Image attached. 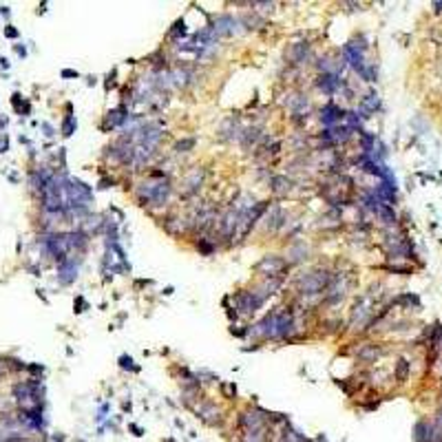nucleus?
<instances>
[{
  "label": "nucleus",
  "mask_w": 442,
  "mask_h": 442,
  "mask_svg": "<svg viewBox=\"0 0 442 442\" xmlns=\"http://www.w3.org/2000/svg\"><path fill=\"white\" fill-rule=\"evenodd\" d=\"M285 261L283 259H279V257H263L257 263V270L259 272H268L270 276H283V272H285Z\"/></svg>",
  "instance_id": "obj_1"
},
{
  "label": "nucleus",
  "mask_w": 442,
  "mask_h": 442,
  "mask_svg": "<svg viewBox=\"0 0 442 442\" xmlns=\"http://www.w3.org/2000/svg\"><path fill=\"white\" fill-rule=\"evenodd\" d=\"M340 120H345V111L338 109L336 104H325L321 111V122L327 126V129H334Z\"/></svg>",
  "instance_id": "obj_2"
},
{
  "label": "nucleus",
  "mask_w": 442,
  "mask_h": 442,
  "mask_svg": "<svg viewBox=\"0 0 442 442\" xmlns=\"http://www.w3.org/2000/svg\"><path fill=\"white\" fill-rule=\"evenodd\" d=\"M58 274H60V283H65V285L73 283V281H76V276H78V265H76V261H71V259L62 261V263L58 265Z\"/></svg>",
  "instance_id": "obj_3"
},
{
  "label": "nucleus",
  "mask_w": 442,
  "mask_h": 442,
  "mask_svg": "<svg viewBox=\"0 0 442 442\" xmlns=\"http://www.w3.org/2000/svg\"><path fill=\"white\" fill-rule=\"evenodd\" d=\"M360 109H363L365 113H376V111L380 109V100H378V95L376 93L365 95V98L360 100Z\"/></svg>",
  "instance_id": "obj_4"
},
{
  "label": "nucleus",
  "mask_w": 442,
  "mask_h": 442,
  "mask_svg": "<svg viewBox=\"0 0 442 442\" xmlns=\"http://www.w3.org/2000/svg\"><path fill=\"white\" fill-rule=\"evenodd\" d=\"M376 215H378V217H380V219H382V221H385V223H387V226H391V223H396V221H398V217H396V212H393V210L389 208V206H385V204H382V206H380V208H378V212H376Z\"/></svg>",
  "instance_id": "obj_5"
},
{
  "label": "nucleus",
  "mask_w": 442,
  "mask_h": 442,
  "mask_svg": "<svg viewBox=\"0 0 442 442\" xmlns=\"http://www.w3.org/2000/svg\"><path fill=\"white\" fill-rule=\"evenodd\" d=\"M407 376H409V363L404 358H400V360H398V365H396V380L404 382V380H407Z\"/></svg>",
  "instance_id": "obj_6"
},
{
  "label": "nucleus",
  "mask_w": 442,
  "mask_h": 442,
  "mask_svg": "<svg viewBox=\"0 0 442 442\" xmlns=\"http://www.w3.org/2000/svg\"><path fill=\"white\" fill-rule=\"evenodd\" d=\"M184 34H186V23H184V20H177V23H175V27L170 29V38L177 40L179 36H184Z\"/></svg>",
  "instance_id": "obj_7"
},
{
  "label": "nucleus",
  "mask_w": 442,
  "mask_h": 442,
  "mask_svg": "<svg viewBox=\"0 0 442 442\" xmlns=\"http://www.w3.org/2000/svg\"><path fill=\"white\" fill-rule=\"evenodd\" d=\"M73 131H76V120H73L71 115H67V120H65V124H62V135H73Z\"/></svg>",
  "instance_id": "obj_8"
},
{
  "label": "nucleus",
  "mask_w": 442,
  "mask_h": 442,
  "mask_svg": "<svg viewBox=\"0 0 442 442\" xmlns=\"http://www.w3.org/2000/svg\"><path fill=\"white\" fill-rule=\"evenodd\" d=\"M120 367H124V369L137 371V367L133 365V358H131V356H120Z\"/></svg>",
  "instance_id": "obj_9"
},
{
  "label": "nucleus",
  "mask_w": 442,
  "mask_h": 442,
  "mask_svg": "<svg viewBox=\"0 0 442 442\" xmlns=\"http://www.w3.org/2000/svg\"><path fill=\"white\" fill-rule=\"evenodd\" d=\"M195 146V140H184V142H179L177 146H175V151H179V153H186L188 148H193Z\"/></svg>",
  "instance_id": "obj_10"
},
{
  "label": "nucleus",
  "mask_w": 442,
  "mask_h": 442,
  "mask_svg": "<svg viewBox=\"0 0 442 442\" xmlns=\"http://www.w3.org/2000/svg\"><path fill=\"white\" fill-rule=\"evenodd\" d=\"M84 307H87V303H84L82 296H78V299H76V312H78V314L84 312Z\"/></svg>",
  "instance_id": "obj_11"
},
{
  "label": "nucleus",
  "mask_w": 442,
  "mask_h": 442,
  "mask_svg": "<svg viewBox=\"0 0 442 442\" xmlns=\"http://www.w3.org/2000/svg\"><path fill=\"white\" fill-rule=\"evenodd\" d=\"M435 429L442 433V407L438 409V416H435Z\"/></svg>",
  "instance_id": "obj_12"
},
{
  "label": "nucleus",
  "mask_w": 442,
  "mask_h": 442,
  "mask_svg": "<svg viewBox=\"0 0 442 442\" xmlns=\"http://www.w3.org/2000/svg\"><path fill=\"white\" fill-rule=\"evenodd\" d=\"M80 73L78 71H73V69H65V71H62V78H78Z\"/></svg>",
  "instance_id": "obj_13"
},
{
  "label": "nucleus",
  "mask_w": 442,
  "mask_h": 442,
  "mask_svg": "<svg viewBox=\"0 0 442 442\" xmlns=\"http://www.w3.org/2000/svg\"><path fill=\"white\" fill-rule=\"evenodd\" d=\"M5 36H7V38H18V31H16L14 27H7V29H5Z\"/></svg>",
  "instance_id": "obj_14"
},
{
  "label": "nucleus",
  "mask_w": 442,
  "mask_h": 442,
  "mask_svg": "<svg viewBox=\"0 0 442 442\" xmlns=\"http://www.w3.org/2000/svg\"><path fill=\"white\" fill-rule=\"evenodd\" d=\"M431 7H433V12H435V14H442V3H433Z\"/></svg>",
  "instance_id": "obj_15"
},
{
  "label": "nucleus",
  "mask_w": 442,
  "mask_h": 442,
  "mask_svg": "<svg viewBox=\"0 0 442 442\" xmlns=\"http://www.w3.org/2000/svg\"><path fill=\"white\" fill-rule=\"evenodd\" d=\"M9 442H29V440H23V438H16V440H9Z\"/></svg>",
  "instance_id": "obj_16"
}]
</instances>
